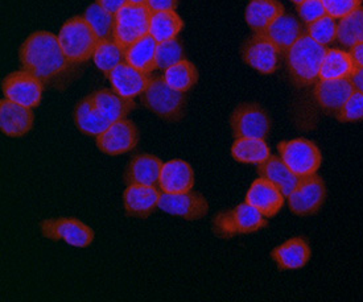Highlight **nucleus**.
<instances>
[{
	"label": "nucleus",
	"mask_w": 363,
	"mask_h": 302,
	"mask_svg": "<svg viewBox=\"0 0 363 302\" xmlns=\"http://www.w3.org/2000/svg\"><path fill=\"white\" fill-rule=\"evenodd\" d=\"M19 58L23 69L43 82L62 74L70 64L60 45L58 36L47 30H38L26 38L20 47Z\"/></svg>",
	"instance_id": "f257e3e1"
},
{
	"label": "nucleus",
	"mask_w": 363,
	"mask_h": 302,
	"mask_svg": "<svg viewBox=\"0 0 363 302\" xmlns=\"http://www.w3.org/2000/svg\"><path fill=\"white\" fill-rule=\"evenodd\" d=\"M328 47L304 33L286 53L288 74L292 84L303 89L320 79V70Z\"/></svg>",
	"instance_id": "f03ea898"
},
{
	"label": "nucleus",
	"mask_w": 363,
	"mask_h": 302,
	"mask_svg": "<svg viewBox=\"0 0 363 302\" xmlns=\"http://www.w3.org/2000/svg\"><path fill=\"white\" fill-rule=\"evenodd\" d=\"M58 41L70 64H82L93 58L99 38L84 16H76L60 29Z\"/></svg>",
	"instance_id": "7ed1b4c3"
},
{
	"label": "nucleus",
	"mask_w": 363,
	"mask_h": 302,
	"mask_svg": "<svg viewBox=\"0 0 363 302\" xmlns=\"http://www.w3.org/2000/svg\"><path fill=\"white\" fill-rule=\"evenodd\" d=\"M267 218L250 203H240L237 208L222 211L213 219V230L223 239L252 234L267 226Z\"/></svg>",
	"instance_id": "20e7f679"
},
{
	"label": "nucleus",
	"mask_w": 363,
	"mask_h": 302,
	"mask_svg": "<svg viewBox=\"0 0 363 302\" xmlns=\"http://www.w3.org/2000/svg\"><path fill=\"white\" fill-rule=\"evenodd\" d=\"M144 106L168 122H177L184 116L185 95L173 90L164 77H153L142 94Z\"/></svg>",
	"instance_id": "39448f33"
},
{
	"label": "nucleus",
	"mask_w": 363,
	"mask_h": 302,
	"mask_svg": "<svg viewBox=\"0 0 363 302\" xmlns=\"http://www.w3.org/2000/svg\"><path fill=\"white\" fill-rule=\"evenodd\" d=\"M152 11L147 4L127 3L115 15L114 38L122 47H130L139 38L150 35Z\"/></svg>",
	"instance_id": "423d86ee"
},
{
	"label": "nucleus",
	"mask_w": 363,
	"mask_h": 302,
	"mask_svg": "<svg viewBox=\"0 0 363 302\" xmlns=\"http://www.w3.org/2000/svg\"><path fill=\"white\" fill-rule=\"evenodd\" d=\"M277 151L284 164L298 177L317 173V170L321 168V151L317 144L308 139L280 142L277 144Z\"/></svg>",
	"instance_id": "0eeeda50"
},
{
	"label": "nucleus",
	"mask_w": 363,
	"mask_h": 302,
	"mask_svg": "<svg viewBox=\"0 0 363 302\" xmlns=\"http://www.w3.org/2000/svg\"><path fill=\"white\" fill-rule=\"evenodd\" d=\"M326 198L325 182L317 173L300 177L295 190L288 196V206L298 217L317 214Z\"/></svg>",
	"instance_id": "6e6552de"
},
{
	"label": "nucleus",
	"mask_w": 363,
	"mask_h": 302,
	"mask_svg": "<svg viewBox=\"0 0 363 302\" xmlns=\"http://www.w3.org/2000/svg\"><path fill=\"white\" fill-rule=\"evenodd\" d=\"M230 127L235 139L255 138L266 140L271 130V121L260 104H242L231 113Z\"/></svg>",
	"instance_id": "1a4fd4ad"
},
{
	"label": "nucleus",
	"mask_w": 363,
	"mask_h": 302,
	"mask_svg": "<svg viewBox=\"0 0 363 302\" xmlns=\"http://www.w3.org/2000/svg\"><path fill=\"white\" fill-rule=\"evenodd\" d=\"M1 90L4 96L12 102L35 108L41 102L44 82L23 69L6 77L1 82Z\"/></svg>",
	"instance_id": "9d476101"
},
{
	"label": "nucleus",
	"mask_w": 363,
	"mask_h": 302,
	"mask_svg": "<svg viewBox=\"0 0 363 302\" xmlns=\"http://www.w3.org/2000/svg\"><path fill=\"white\" fill-rule=\"evenodd\" d=\"M41 233L50 240H64L77 248H86L94 240V231L74 218L47 219L41 223Z\"/></svg>",
	"instance_id": "9b49d317"
},
{
	"label": "nucleus",
	"mask_w": 363,
	"mask_h": 302,
	"mask_svg": "<svg viewBox=\"0 0 363 302\" xmlns=\"http://www.w3.org/2000/svg\"><path fill=\"white\" fill-rule=\"evenodd\" d=\"M96 147L110 156H119L131 152L139 142L138 128L131 121L121 119L96 138Z\"/></svg>",
	"instance_id": "f8f14e48"
},
{
	"label": "nucleus",
	"mask_w": 363,
	"mask_h": 302,
	"mask_svg": "<svg viewBox=\"0 0 363 302\" xmlns=\"http://www.w3.org/2000/svg\"><path fill=\"white\" fill-rule=\"evenodd\" d=\"M243 61L260 74H272L277 69L279 49L263 35L254 33L240 49Z\"/></svg>",
	"instance_id": "ddd939ff"
},
{
	"label": "nucleus",
	"mask_w": 363,
	"mask_h": 302,
	"mask_svg": "<svg viewBox=\"0 0 363 302\" xmlns=\"http://www.w3.org/2000/svg\"><path fill=\"white\" fill-rule=\"evenodd\" d=\"M159 208L171 214L173 217H180L186 220H199L205 217L209 211V203L203 196L199 193H163L159 201Z\"/></svg>",
	"instance_id": "4468645a"
},
{
	"label": "nucleus",
	"mask_w": 363,
	"mask_h": 302,
	"mask_svg": "<svg viewBox=\"0 0 363 302\" xmlns=\"http://www.w3.org/2000/svg\"><path fill=\"white\" fill-rule=\"evenodd\" d=\"M355 90L352 78L318 79L315 84L313 96L317 106L328 113L335 115L342 108Z\"/></svg>",
	"instance_id": "2eb2a0df"
},
{
	"label": "nucleus",
	"mask_w": 363,
	"mask_h": 302,
	"mask_svg": "<svg viewBox=\"0 0 363 302\" xmlns=\"http://www.w3.org/2000/svg\"><path fill=\"white\" fill-rule=\"evenodd\" d=\"M284 198L283 191L264 177L255 179L246 194V202L266 218L277 216L284 205Z\"/></svg>",
	"instance_id": "dca6fc26"
},
{
	"label": "nucleus",
	"mask_w": 363,
	"mask_h": 302,
	"mask_svg": "<svg viewBox=\"0 0 363 302\" xmlns=\"http://www.w3.org/2000/svg\"><path fill=\"white\" fill-rule=\"evenodd\" d=\"M35 115L32 108L15 104L10 99L0 102V128L10 138H23L32 130Z\"/></svg>",
	"instance_id": "f3484780"
},
{
	"label": "nucleus",
	"mask_w": 363,
	"mask_h": 302,
	"mask_svg": "<svg viewBox=\"0 0 363 302\" xmlns=\"http://www.w3.org/2000/svg\"><path fill=\"white\" fill-rule=\"evenodd\" d=\"M162 190L150 185H128L123 193V205L130 217L147 219L159 208Z\"/></svg>",
	"instance_id": "a211bd4d"
},
{
	"label": "nucleus",
	"mask_w": 363,
	"mask_h": 302,
	"mask_svg": "<svg viewBox=\"0 0 363 302\" xmlns=\"http://www.w3.org/2000/svg\"><path fill=\"white\" fill-rule=\"evenodd\" d=\"M107 78L110 79L115 93L127 99H134L135 96L143 94L151 82L150 74L135 69L125 61L115 67Z\"/></svg>",
	"instance_id": "6ab92c4d"
},
{
	"label": "nucleus",
	"mask_w": 363,
	"mask_h": 302,
	"mask_svg": "<svg viewBox=\"0 0 363 302\" xmlns=\"http://www.w3.org/2000/svg\"><path fill=\"white\" fill-rule=\"evenodd\" d=\"M304 33H306V28H303V26L295 16L283 13L259 35H263L264 38H267L279 49L280 55H286L288 49L292 47Z\"/></svg>",
	"instance_id": "aec40b11"
},
{
	"label": "nucleus",
	"mask_w": 363,
	"mask_h": 302,
	"mask_svg": "<svg viewBox=\"0 0 363 302\" xmlns=\"http://www.w3.org/2000/svg\"><path fill=\"white\" fill-rule=\"evenodd\" d=\"M157 186L163 193L169 194L191 191L194 186V172L186 161L164 162Z\"/></svg>",
	"instance_id": "412c9836"
},
{
	"label": "nucleus",
	"mask_w": 363,
	"mask_h": 302,
	"mask_svg": "<svg viewBox=\"0 0 363 302\" xmlns=\"http://www.w3.org/2000/svg\"><path fill=\"white\" fill-rule=\"evenodd\" d=\"M163 162L150 153L136 155L127 165L125 181L127 185H159Z\"/></svg>",
	"instance_id": "4be33fe9"
},
{
	"label": "nucleus",
	"mask_w": 363,
	"mask_h": 302,
	"mask_svg": "<svg viewBox=\"0 0 363 302\" xmlns=\"http://www.w3.org/2000/svg\"><path fill=\"white\" fill-rule=\"evenodd\" d=\"M311 256V247L304 237H292L271 252L272 260L281 271H295L306 267Z\"/></svg>",
	"instance_id": "5701e85b"
},
{
	"label": "nucleus",
	"mask_w": 363,
	"mask_h": 302,
	"mask_svg": "<svg viewBox=\"0 0 363 302\" xmlns=\"http://www.w3.org/2000/svg\"><path fill=\"white\" fill-rule=\"evenodd\" d=\"M286 13L279 0H251L245 12V19L254 33H260L275 20Z\"/></svg>",
	"instance_id": "b1692460"
},
{
	"label": "nucleus",
	"mask_w": 363,
	"mask_h": 302,
	"mask_svg": "<svg viewBox=\"0 0 363 302\" xmlns=\"http://www.w3.org/2000/svg\"><path fill=\"white\" fill-rule=\"evenodd\" d=\"M91 99L96 110L110 123L125 119V116L135 108V102L133 99L123 98L116 94L114 90H108V89H102L93 93Z\"/></svg>",
	"instance_id": "393cba45"
},
{
	"label": "nucleus",
	"mask_w": 363,
	"mask_h": 302,
	"mask_svg": "<svg viewBox=\"0 0 363 302\" xmlns=\"http://www.w3.org/2000/svg\"><path fill=\"white\" fill-rule=\"evenodd\" d=\"M258 173L260 177L274 182L286 197L295 190L300 179L294 172H291L284 161L281 160V157L275 155H271L267 160L258 164Z\"/></svg>",
	"instance_id": "a878e982"
},
{
	"label": "nucleus",
	"mask_w": 363,
	"mask_h": 302,
	"mask_svg": "<svg viewBox=\"0 0 363 302\" xmlns=\"http://www.w3.org/2000/svg\"><path fill=\"white\" fill-rule=\"evenodd\" d=\"M358 70L350 52L338 47H328L320 70V79L352 78Z\"/></svg>",
	"instance_id": "bb28decb"
},
{
	"label": "nucleus",
	"mask_w": 363,
	"mask_h": 302,
	"mask_svg": "<svg viewBox=\"0 0 363 302\" xmlns=\"http://www.w3.org/2000/svg\"><path fill=\"white\" fill-rule=\"evenodd\" d=\"M156 49L157 41L151 35H147L125 47V61L145 74H151L157 69Z\"/></svg>",
	"instance_id": "cd10ccee"
},
{
	"label": "nucleus",
	"mask_w": 363,
	"mask_h": 302,
	"mask_svg": "<svg viewBox=\"0 0 363 302\" xmlns=\"http://www.w3.org/2000/svg\"><path fill=\"white\" fill-rule=\"evenodd\" d=\"M74 122H76L77 128L81 133L89 136H96V138L106 131L111 124L96 110V106L93 104L91 95L84 98L77 104L74 110Z\"/></svg>",
	"instance_id": "c85d7f7f"
},
{
	"label": "nucleus",
	"mask_w": 363,
	"mask_h": 302,
	"mask_svg": "<svg viewBox=\"0 0 363 302\" xmlns=\"http://www.w3.org/2000/svg\"><path fill=\"white\" fill-rule=\"evenodd\" d=\"M184 28V21L174 10L156 11L151 15L150 35L157 43L169 41L177 38Z\"/></svg>",
	"instance_id": "c756f323"
},
{
	"label": "nucleus",
	"mask_w": 363,
	"mask_h": 302,
	"mask_svg": "<svg viewBox=\"0 0 363 302\" xmlns=\"http://www.w3.org/2000/svg\"><path fill=\"white\" fill-rule=\"evenodd\" d=\"M233 159L243 164L258 165L267 160L271 156V150L264 139L255 138H240L235 139L231 147Z\"/></svg>",
	"instance_id": "7c9ffc66"
},
{
	"label": "nucleus",
	"mask_w": 363,
	"mask_h": 302,
	"mask_svg": "<svg viewBox=\"0 0 363 302\" xmlns=\"http://www.w3.org/2000/svg\"><path fill=\"white\" fill-rule=\"evenodd\" d=\"M164 79L171 86L173 90L186 93L189 91L193 86L199 81V72L197 67L191 64V61L184 60L179 61L172 67L164 70Z\"/></svg>",
	"instance_id": "2f4dec72"
},
{
	"label": "nucleus",
	"mask_w": 363,
	"mask_h": 302,
	"mask_svg": "<svg viewBox=\"0 0 363 302\" xmlns=\"http://www.w3.org/2000/svg\"><path fill=\"white\" fill-rule=\"evenodd\" d=\"M93 60L96 67L107 77L125 61V47H121L114 38L99 40Z\"/></svg>",
	"instance_id": "473e14b6"
},
{
	"label": "nucleus",
	"mask_w": 363,
	"mask_h": 302,
	"mask_svg": "<svg viewBox=\"0 0 363 302\" xmlns=\"http://www.w3.org/2000/svg\"><path fill=\"white\" fill-rule=\"evenodd\" d=\"M337 41L346 49L363 43V7L340 19Z\"/></svg>",
	"instance_id": "72a5a7b5"
},
{
	"label": "nucleus",
	"mask_w": 363,
	"mask_h": 302,
	"mask_svg": "<svg viewBox=\"0 0 363 302\" xmlns=\"http://www.w3.org/2000/svg\"><path fill=\"white\" fill-rule=\"evenodd\" d=\"M84 18L94 29L99 40H110L114 36L115 15L106 11L98 3L91 4L87 9Z\"/></svg>",
	"instance_id": "f704fd0d"
},
{
	"label": "nucleus",
	"mask_w": 363,
	"mask_h": 302,
	"mask_svg": "<svg viewBox=\"0 0 363 302\" xmlns=\"http://www.w3.org/2000/svg\"><path fill=\"white\" fill-rule=\"evenodd\" d=\"M337 29L338 23L335 18L325 15L321 19L315 20L306 26V33L321 45H329L337 40Z\"/></svg>",
	"instance_id": "c9c22d12"
},
{
	"label": "nucleus",
	"mask_w": 363,
	"mask_h": 302,
	"mask_svg": "<svg viewBox=\"0 0 363 302\" xmlns=\"http://www.w3.org/2000/svg\"><path fill=\"white\" fill-rule=\"evenodd\" d=\"M184 58V50H182L180 41L176 38L164 41V43H157V49H156V64L157 69H168Z\"/></svg>",
	"instance_id": "e433bc0d"
},
{
	"label": "nucleus",
	"mask_w": 363,
	"mask_h": 302,
	"mask_svg": "<svg viewBox=\"0 0 363 302\" xmlns=\"http://www.w3.org/2000/svg\"><path fill=\"white\" fill-rule=\"evenodd\" d=\"M335 119L341 123L363 122V93L354 90L353 94L346 101L340 111L335 113Z\"/></svg>",
	"instance_id": "4c0bfd02"
},
{
	"label": "nucleus",
	"mask_w": 363,
	"mask_h": 302,
	"mask_svg": "<svg viewBox=\"0 0 363 302\" xmlns=\"http://www.w3.org/2000/svg\"><path fill=\"white\" fill-rule=\"evenodd\" d=\"M362 3L363 0H323L326 15L335 18V20L342 19L350 15L354 11L362 7Z\"/></svg>",
	"instance_id": "58836bf2"
},
{
	"label": "nucleus",
	"mask_w": 363,
	"mask_h": 302,
	"mask_svg": "<svg viewBox=\"0 0 363 302\" xmlns=\"http://www.w3.org/2000/svg\"><path fill=\"white\" fill-rule=\"evenodd\" d=\"M297 13L300 19L309 24L325 16L326 10L323 0H304L303 3L297 4Z\"/></svg>",
	"instance_id": "ea45409f"
},
{
	"label": "nucleus",
	"mask_w": 363,
	"mask_h": 302,
	"mask_svg": "<svg viewBox=\"0 0 363 302\" xmlns=\"http://www.w3.org/2000/svg\"><path fill=\"white\" fill-rule=\"evenodd\" d=\"M147 6L152 12L176 10L177 0H147Z\"/></svg>",
	"instance_id": "a19ab883"
},
{
	"label": "nucleus",
	"mask_w": 363,
	"mask_h": 302,
	"mask_svg": "<svg viewBox=\"0 0 363 302\" xmlns=\"http://www.w3.org/2000/svg\"><path fill=\"white\" fill-rule=\"evenodd\" d=\"M96 3L110 13L116 15L128 3V0H96Z\"/></svg>",
	"instance_id": "79ce46f5"
},
{
	"label": "nucleus",
	"mask_w": 363,
	"mask_h": 302,
	"mask_svg": "<svg viewBox=\"0 0 363 302\" xmlns=\"http://www.w3.org/2000/svg\"><path fill=\"white\" fill-rule=\"evenodd\" d=\"M349 52H350V55L353 56L357 67H363V43L357 44V45H354L353 47H350Z\"/></svg>",
	"instance_id": "37998d69"
},
{
	"label": "nucleus",
	"mask_w": 363,
	"mask_h": 302,
	"mask_svg": "<svg viewBox=\"0 0 363 302\" xmlns=\"http://www.w3.org/2000/svg\"><path fill=\"white\" fill-rule=\"evenodd\" d=\"M352 79H353L355 89L363 93V67H358V70H357L355 74L352 77Z\"/></svg>",
	"instance_id": "c03bdc74"
},
{
	"label": "nucleus",
	"mask_w": 363,
	"mask_h": 302,
	"mask_svg": "<svg viewBox=\"0 0 363 302\" xmlns=\"http://www.w3.org/2000/svg\"><path fill=\"white\" fill-rule=\"evenodd\" d=\"M128 3H133V4H147V0H128Z\"/></svg>",
	"instance_id": "a18cd8bd"
},
{
	"label": "nucleus",
	"mask_w": 363,
	"mask_h": 302,
	"mask_svg": "<svg viewBox=\"0 0 363 302\" xmlns=\"http://www.w3.org/2000/svg\"><path fill=\"white\" fill-rule=\"evenodd\" d=\"M291 1H292V3H295V4H300V3H303V1H304V0H291Z\"/></svg>",
	"instance_id": "49530a36"
}]
</instances>
